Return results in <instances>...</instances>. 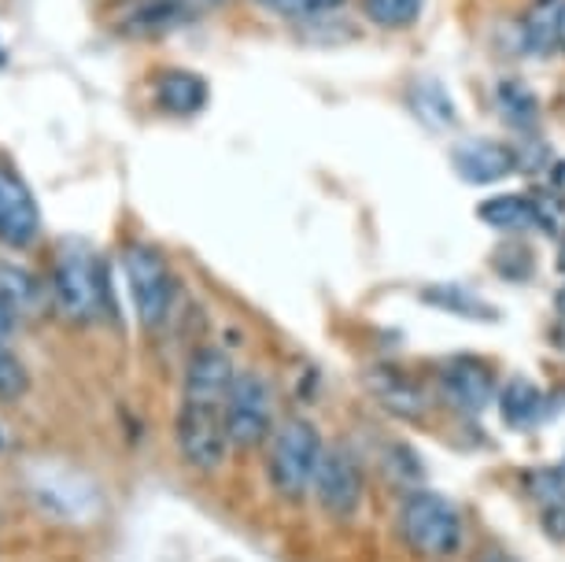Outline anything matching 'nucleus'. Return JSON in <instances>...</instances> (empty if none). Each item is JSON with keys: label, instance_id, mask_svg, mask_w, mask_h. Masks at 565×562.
I'll use <instances>...</instances> for the list:
<instances>
[{"label": "nucleus", "instance_id": "f257e3e1", "mask_svg": "<svg viewBox=\"0 0 565 562\" xmlns=\"http://www.w3.org/2000/svg\"><path fill=\"white\" fill-rule=\"evenodd\" d=\"M52 300L74 322L100 318L111 307V285L104 263L89 248H63L52 271Z\"/></svg>", "mask_w": 565, "mask_h": 562}, {"label": "nucleus", "instance_id": "f03ea898", "mask_svg": "<svg viewBox=\"0 0 565 562\" xmlns=\"http://www.w3.org/2000/svg\"><path fill=\"white\" fill-rule=\"evenodd\" d=\"M322 448L326 444L318 437V430L303 418H289L274 433L266 470H270V485L281 500H303L315 489V470L318 459H322Z\"/></svg>", "mask_w": 565, "mask_h": 562}, {"label": "nucleus", "instance_id": "7ed1b4c3", "mask_svg": "<svg viewBox=\"0 0 565 562\" xmlns=\"http://www.w3.org/2000/svg\"><path fill=\"white\" fill-rule=\"evenodd\" d=\"M399 533L411 551L429 559H444L462 548V515L440 492L418 489L399 507Z\"/></svg>", "mask_w": 565, "mask_h": 562}, {"label": "nucleus", "instance_id": "20e7f679", "mask_svg": "<svg viewBox=\"0 0 565 562\" xmlns=\"http://www.w3.org/2000/svg\"><path fill=\"white\" fill-rule=\"evenodd\" d=\"M122 271H126V285H130V300H134L137 318H141V326L148 333H159L170 322L174 304H178V282H174V274H170L167 259L159 256L156 248L134 245V248H126Z\"/></svg>", "mask_w": 565, "mask_h": 562}, {"label": "nucleus", "instance_id": "39448f33", "mask_svg": "<svg viewBox=\"0 0 565 562\" xmlns=\"http://www.w3.org/2000/svg\"><path fill=\"white\" fill-rule=\"evenodd\" d=\"M226 430L233 448H255L270 437L274 430V392L266 385V378H259L255 370L237 374L226 400Z\"/></svg>", "mask_w": 565, "mask_h": 562}, {"label": "nucleus", "instance_id": "423d86ee", "mask_svg": "<svg viewBox=\"0 0 565 562\" xmlns=\"http://www.w3.org/2000/svg\"><path fill=\"white\" fill-rule=\"evenodd\" d=\"M174 437H178L181 459L189 466H196V470H207V474L218 470L233 448L230 430H226V411H218V407L181 404Z\"/></svg>", "mask_w": 565, "mask_h": 562}, {"label": "nucleus", "instance_id": "0eeeda50", "mask_svg": "<svg viewBox=\"0 0 565 562\" xmlns=\"http://www.w3.org/2000/svg\"><path fill=\"white\" fill-rule=\"evenodd\" d=\"M362 489H366V481H362V466L355 455L340 448V444L322 448V459H318L315 470V496L322 511L333 518H351L362 503Z\"/></svg>", "mask_w": 565, "mask_h": 562}, {"label": "nucleus", "instance_id": "6e6552de", "mask_svg": "<svg viewBox=\"0 0 565 562\" xmlns=\"http://www.w3.org/2000/svg\"><path fill=\"white\" fill-rule=\"evenodd\" d=\"M237 381L230 356L222 348H200L185 367V385H181V404L189 407H218L226 411L230 389Z\"/></svg>", "mask_w": 565, "mask_h": 562}, {"label": "nucleus", "instance_id": "1a4fd4ad", "mask_svg": "<svg viewBox=\"0 0 565 562\" xmlns=\"http://www.w3.org/2000/svg\"><path fill=\"white\" fill-rule=\"evenodd\" d=\"M436 381H440V396L462 415H481L499 396L492 367L481 363V359H451V363L440 367Z\"/></svg>", "mask_w": 565, "mask_h": 562}, {"label": "nucleus", "instance_id": "9d476101", "mask_svg": "<svg viewBox=\"0 0 565 562\" xmlns=\"http://www.w3.org/2000/svg\"><path fill=\"white\" fill-rule=\"evenodd\" d=\"M41 230V211L30 185L12 167L0 163V241L12 248H26Z\"/></svg>", "mask_w": 565, "mask_h": 562}, {"label": "nucleus", "instance_id": "9b49d317", "mask_svg": "<svg viewBox=\"0 0 565 562\" xmlns=\"http://www.w3.org/2000/svg\"><path fill=\"white\" fill-rule=\"evenodd\" d=\"M455 174L469 185H495L518 171V152L503 141H488V137H469L455 145L451 152Z\"/></svg>", "mask_w": 565, "mask_h": 562}, {"label": "nucleus", "instance_id": "f8f14e48", "mask_svg": "<svg viewBox=\"0 0 565 562\" xmlns=\"http://www.w3.org/2000/svg\"><path fill=\"white\" fill-rule=\"evenodd\" d=\"M193 15L178 0H115L111 26L126 38H163Z\"/></svg>", "mask_w": 565, "mask_h": 562}, {"label": "nucleus", "instance_id": "ddd939ff", "mask_svg": "<svg viewBox=\"0 0 565 562\" xmlns=\"http://www.w3.org/2000/svg\"><path fill=\"white\" fill-rule=\"evenodd\" d=\"M362 381H366L370 396L377 400V404L385 407L388 415H396L403 422H414V418H422L425 411H429V396H425V389L407 374V370H399V367H370Z\"/></svg>", "mask_w": 565, "mask_h": 562}, {"label": "nucleus", "instance_id": "4468645a", "mask_svg": "<svg viewBox=\"0 0 565 562\" xmlns=\"http://www.w3.org/2000/svg\"><path fill=\"white\" fill-rule=\"evenodd\" d=\"M565 0H532L521 15V49L529 56H551L558 49V23Z\"/></svg>", "mask_w": 565, "mask_h": 562}, {"label": "nucleus", "instance_id": "2eb2a0df", "mask_svg": "<svg viewBox=\"0 0 565 562\" xmlns=\"http://www.w3.org/2000/svg\"><path fill=\"white\" fill-rule=\"evenodd\" d=\"M156 100L170 115H196L207 104V82L193 71H163L156 78Z\"/></svg>", "mask_w": 565, "mask_h": 562}, {"label": "nucleus", "instance_id": "dca6fc26", "mask_svg": "<svg viewBox=\"0 0 565 562\" xmlns=\"http://www.w3.org/2000/svg\"><path fill=\"white\" fill-rule=\"evenodd\" d=\"M407 104L422 119V126H429V130H451L458 123L451 93H447L444 82H436V78H414L407 89Z\"/></svg>", "mask_w": 565, "mask_h": 562}, {"label": "nucleus", "instance_id": "f3484780", "mask_svg": "<svg viewBox=\"0 0 565 562\" xmlns=\"http://www.w3.org/2000/svg\"><path fill=\"white\" fill-rule=\"evenodd\" d=\"M495 400H499V415H503L510 430L536 426L543 415V392L529 378H510Z\"/></svg>", "mask_w": 565, "mask_h": 562}, {"label": "nucleus", "instance_id": "a211bd4d", "mask_svg": "<svg viewBox=\"0 0 565 562\" xmlns=\"http://www.w3.org/2000/svg\"><path fill=\"white\" fill-rule=\"evenodd\" d=\"M0 300L15 315H38V307L45 304V285L19 263L0 259Z\"/></svg>", "mask_w": 565, "mask_h": 562}, {"label": "nucleus", "instance_id": "6ab92c4d", "mask_svg": "<svg viewBox=\"0 0 565 562\" xmlns=\"http://www.w3.org/2000/svg\"><path fill=\"white\" fill-rule=\"evenodd\" d=\"M477 219L492 230H529V226H536V204H532V197H521V193L488 197L477 204Z\"/></svg>", "mask_w": 565, "mask_h": 562}, {"label": "nucleus", "instance_id": "aec40b11", "mask_svg": "<svg viewBox=\"0 0 565 562\" xmlns=\"http://www.w3.org/2000/svg\"><path fill=\"white\" fill-rule=\"evenodd\" d=\"M495 108L510 126H514V130H521V134L536 130L540 100H536V93L525 86V82H518V78L499 82V86H495Z\"/></svg>", "mask_w": 565, "mask_h": 562}, {"label": "nucleus", "instance_id": "412c9836", "mask_svg": "<svg viewBox=\"0 0 565 562\" xmlns=\"http://www.w3.org/2000/svg\"><path fill=\"white\" fill-rule=\"evenodd\" d=\"M422 300H429L436 307L451 315H466V318H495V311L488 307L481 296L469 293V289H458V285H433V289L422 293Z\"/></svg>", "mask_w": 565, "mask_h": 562}, {"label": "nucleus", "instance_id": "4be33fe9", "mask_svg": "<svg viewBox=\"0 0 565 562\" xmlns=\"http://www.w3.org/2000/svg\"><path fill=\"white\" fill-rule=\"evenodd\" d=\"M425 0H362V12L373 26L381 30H403L411 23H418Z\"/></svg>", "mask_w": 565, "mask_h": 562}, {"label": "nucleus", "instance_id": "5701e85b", "mask_svg": "<svg viewBox=\"0 0 565 562\" xmlns=\"http://www.w3.org/2000/svg\"><path fill=\"white\" fill-rule=\"evenodd\" d=\"M525 485H529V496L547 507H565V477L558 470H532L525 474Z\"/></svg>", "mask_w": 565, "mask_h": 562}, {"label": "nucleus", "instance_id": "b1692460", "mask_svg": "<svg viewBox=\"0 0 565 562\" xmlns=\"http://www.w3.org/2000/svg\"><path fill=\"white\" fill-rule=\"evenodd\" d=\"M23 392H26V370L4 344H0V404H12Z\"/></svg>", "mask_w": 565, "mask_h": 562}, {"label": "nucleus", "instance_id": "393cba45", "mask_svg": "<svg viewBox=\"0 0 565 562\" xmlns=\"http://www.w3.org/2000/svg\"><path fill=\"white\" fill-rule=\"evenodd\" d=\"M266 8H274L277 15H289V19H318L337 12L344 0H263Z\"/></svg>", "mask_w": 565, "mask_h": 562}, {"label": "nucleus", "instance_id": "a878e982", "mask_svg": "<svg viewBox=\"0 0 565 562\" xmlns=\"http://www.w3.org/2000/svg\"><path fill=\"white\" fill-rule=\"evenodd\" d=\"M532 204H536V226L543 233H562L565 230V208H562V197L558 193L532 197Z\"/></svg>", "mask_w": 565, "mask_h": 562}, {"label": "nucleus", "instance_id": "bb28decb", "mask_svg": "<svg viewBox=\"0 0 565 562\" xmlns=\"http://www.w3.org/2000/svg\"><path fill=\"white\" fill-rule=\"evenodd\" d=\"M15 311H12V307H8L4 300H0V344H4L8 341V337H12V330H15Z\"/></svg>", "mask_w": 565, "mask_h": 562}, {"label": "nucleus", "instance_id": "cd10ccee", "mask_svg": "<svg viewBox=\"0 0 565 562\" xmlns=\"http://www.w3.org/2000/svg\"><path fill=\"white\" fill-rule=\"evenodd\" d=\"M551 189L558 197H565V159H558V163H551Z\"/></svg>", "mask_w": 565, "mask_h": 562}, {"label": "nucleus", "instance_id": "c85d7f7f", "mask_svg": "<svg viewBox=\"0 0 565 562\" xmlns=\"http://www.w3.org/2000/svg\"><path fill=\"white\" fill-rule=\"evenodd\" d=\"M477 562H518V559H514V555H507V551L492 548V551H484V555L477 559Z\"/></svg>", "mask_w": 565, "mask_h": 562}, {"label": "nucleus", "instance_id": "c756f323", "mask_svg": "<svg viewBox=\"0 0 565 562\" xmlns=\"http://www.w3.org/2000/svg\"><path fill=\"white\" fill-rule=\"evenodd\" d=\"M178 4H185L189 12H200V8H211V4H218V0H178Z\"/></svg>", "mask_w": 565, "mask_h": 562}, {"label": "nucleus", "instance_id": "7c9ffc66", "mask_svg": "<svg viewBox=\"0 0 565 562\" xmlns=\"http://www.w3.org/2000/svg\"><path fill=\"white\" fill-rule=\"evenodd\" d=\"M554 307H558V315H562V322H565V285L558 293H554Z\"/></svg>", "mask_w": 565, "mask_h": 562}, {"label": "nucleus", "instance_id": "2f4dec72", "mask_svg": "<svg viewBox=\"0 0 565 562\" xmlns=\"http://www.w3.org/2000/svg\"><path fill=\"white\" fill-rule=\"evenodd\" d=\"M558 49H565V8H562V23H558Z\"/></svg>", "mask_w": 565, "mask_h": 562}, {"label": "nucleus", "instance_id": "473e14b6", "mask_svg": "<svg viewBox=\"0 0 565 562\" xmlns=\"http://www.w3.org/2000/svg\"><path fill=\"white\" fill-rule=\"evenodd\" d=\"M558 271L565 274V248H562V256H558Z\"/></svg>", "mask_w": 565, "mask_h": 562}, {"label": "nucleus", "instance_id": "72a5a7b5", "mask_svg": "<svg viewBox=\"0 0 565 562\" xmlns=\"http://www.w3.org/2000/svg\"><path fill=\"white\" fill-rule=\"evenodd\" d=\"M0 444H4V437H0Z\"/></svg>", "mask_w": 565, "mask_h": 562}]
</instances>
